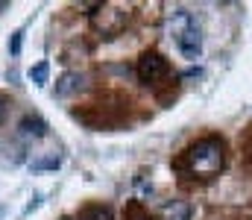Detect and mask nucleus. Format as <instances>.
<instances>
[{
  "label": "nucleus",
  "mask_w": 252,
  "mask_h": 220,
  "mask_svg": "<svg viewBox=\"0 0 252 220\" xmlns=\"http://www.w3.org/2000/svg\"><path fill=\"white\" fill-rule=\"evenodd\" d=\"M179 167L188 170L190 176H196V179H211V176H217V173L226 167V144H223V138L205 135V138L193 141V144L182 153Z\"/></svg>",
  "instance_id": "obj_1"
},
{
  "label": "nucleus",
  "mask_w": 252,
  "mask_h": 220,
  "mask_svg": "<svg viewBox=\"0 0 252 220\" xmlns=\"http://www.w3.org/2000/svg\"><path fill=\"white\" fill-rule=\"evenodd\" d=\"M135 73H138V79L144 85H158L161 79L170 76V62L161 53H156V50H144L138 65H135Z\"/></svg>",
  "instance_id": "obj_2"
},
{
  "label": "nucleus",
  "mask_w": 252,
  "mask_h": 220,
  "mask_svg": "<svg viewBox=\"0 0 252 220\" xmlns=\"http://www.w3.org/2000/svg\"><path fill=\"white\" fill-rule=\"evenodd\" d=\"M94 27L103 32V35H118L126 27V12H121L118 6H100V12L94 15Z\"/></svg>",
  "instance_id": "obj_3"
},
{
  "label": "nucleus",
  "mask_w": 252,
  "mask_h": 220,
  "mask_svg": "<svg viewBox=\"0 0 252 220\" xmlns=\"http://www.w3.org/2000/svg\"><path fill=\"white\" fill-rule=\"evenodd\" d=\"M196 24H193V15H190L188 9H173L170 12V18H167V32L173 35V41L176 38H182L188 30H193Z\"/></svg>",
  "instance_id": "obj_4"
},
{
  "label": "nucleus",
  "mask_w": 252,
  "mask_h": 220,
  "mask_svg": "<svg viewBox=\"0 0 252 220\" xmlns=\"http://www.w3.org/2000/svg\"><path fill=\"white\" fill-rule=\"evenodd\" d=\"M176 47H179V53L185 59H199V53H202V32L196 27L188 30L182 38H176Z\"/></svg>",
  "instance_id": "obj_5"
},
{
  "label": "nucleus",
  "mask_w": 252,
  "mask_h": 220,
  "mask_svg": "<svg viewBox=\"0 0 252 220\" xmlns=\"http://www.w3.org/2000/svg\"><path fill=\"white\" fill-rule=\"evenodd\" d=\"M18 129H21V135L24 138H44L47 135V121L44 118H38V115H24L21 118V124H18Z\"/></svg>",
  "instance_id": "obj_6"
},
{
  "label": "nucleus",
  "mask_w": 252,
  "mask_h": 220,
  "mask_svg": "<svg viewBox=\"0 0 252 220\" xmlns=\"http://www.w3.org/2000/svg\"><path fill=\"white\" fill-rule=\"evenodd\" d=\"M79 88H82V73L67 71V73H62V76L56 79L53 94H56V97H67V94H73V91H79Z\"/></svg>",
  "instance_id": "obj_7"
},
{
  "label": "nucleus",
  "mask_w": 252,
  "mask_h": 220,
  "mask_svg": "<svg viewBox=\"0 0 252 220\" xmlns=\"http://www.w3.org/2000/svg\"><path fill=\"white\" fill-rule=\"evenodd\" d=\"M161 218L164 220H190V206L185 200H173L161 209Z\"/></svg>",
  "instance_id": "obj_8"
},
{
  "label": "nucleus",
  "mask_w": 252,
  "mask_h": 220,
  "mask_svg": "<svg viewBox=\"0 0 252 220\" xmlns=\"http://www.w3.org/2000/svg\"><path fill=\"white\" fill-rule=\"evenodd\" d=\"M79 220H115V215L109 206H88V209H82Z\"/></svg>",
  "instance_id": "obj_9"
},
{
  "label": "nucleus",
  "mask_w": 252,
  "mask_h": 220,
  "mask_svg": "<svg viewBox=\"0 0 252 220\" xmlns=\"http://www.w3.org/2000/svg\"><path fill=\"white\" fill-rule=\"evenodd\" d=\"M47 76H50V65H47V62H38V65L30 68V79H32L35 85H47Z\"/></svg>",
  "instance_id": "obj_10"
},
{
  "label": "nucleus",
  "mask_w": 252,
  "mask_h": 220,
  "mask_svg": "<svg viewBox=\"0 0 252 220\" xmlns=\"http://www.w3.org/2000/svg\"><path fill=\"white\" fill-rule=\"evenodd\" d=\"M59 164H62V158H59V156H47V158L32 161V170H56Z\"/></svg>",
  "instance_id": "obj_11"
},
{
  "label": "nucleus",
  "mask_w": 252,
  "mask_h": 220,
  "mask_svg": "<svg viewBox=\"0 0 252 220\" xmlns=\"http://www.w3.org/2000/svg\"><path fill=\"white\" fill-rule=\"evenodd\" d=\"M126 220H153V218L144 212L141 203H129V206H126Z\"/></svg>",
  "instance_id": "obj_12"
},
{
  "label": "nucleus",
  "mask_w": 252,
  "mask_h": 220,
  "mask_svg": "<svg viewBox=\"0 0 252 220\" xmlns=\"http://www.w3.org/2000/svg\"><path fill=\"white\" fill-rule=\"evenodd\" d=\"M9 106H12V103H9V97H6V94H0V124H3V121H6V115H9Z\"/></svg>",
  "instance_id": "obj_13"
},
{
  "label": "nucleus",
  "mask_w": 252,
  "mask_h": 220,
  "mask_svg": "<svg viewBox=\"0 0 252 220\" xmlns=\"http://www.w3.org/2000/svg\"><path fill=\"white\" fill-rule=\"evenodd\" d=\"M21 35H24L21 30H18L15 35H12V53H18V50H21Z\"/></svg>",
  "instance_id": "obj_14"
},
{
  "label": "nucleus",
  "mask_w": 252,
  "mask_h": 220,
  "mask_svg": "<svg viewBox=\"0 0 252 220\" xmlns=\"http://www.w3.org/2000/svg\"><path fill=\"white\" fill-rule=\"evenodd\" d=\"M6 9H9V3H6V0H0V12H6Z\"/></svg>",
  "instance_id": "obj_15"
}]
</instances>
